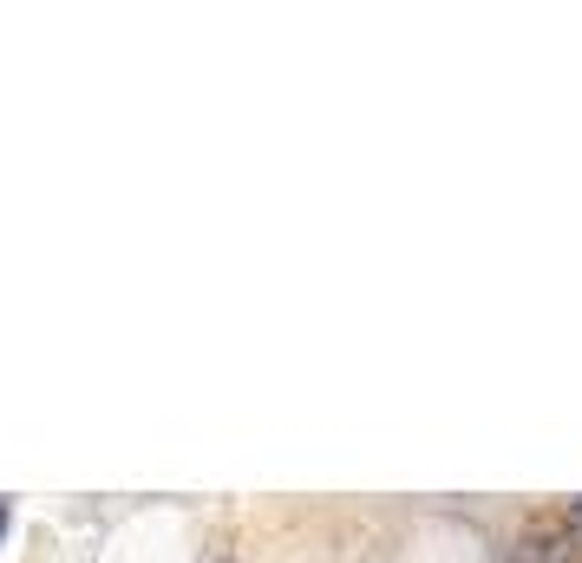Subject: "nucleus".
I'll return each mask as SVG.
<instances>
[{
  "label": "nucleus",
  "instance_id": "f257e3e1",
  "mask_svg": "<svg viewBox=\"0 0 582 563\" xmlns=\"http://www.w3.org/2000/svg\"><path fill=\"white\" fill-rule=\"evenodd\" d=\"M504 563H582V525L563 512V518H550V525L524 531V538L511 544V558H504Z\"/></svg>",
  "mask_w": 582,
  "mask_h": 563
},
{
  "label": "nucleus",
  "instance_id": "f03ea898",
  "mask_svg": "<svg viewBox=\"0 0 582 563\" xmlns=\"http://www.w3.org/2000/svg\"><path fill=\"white\" fill-rule=\"evenodd\" d=\"M0 531H7V505H0Z\"/></svg>",
  "mask_w": 582,
  "mask_h": 563
}]
</instances>
